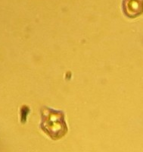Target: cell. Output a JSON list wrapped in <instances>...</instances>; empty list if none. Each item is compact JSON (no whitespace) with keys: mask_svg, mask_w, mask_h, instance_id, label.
<instances>
[{"mask_svg":"<svg viewBox=\"0 0 143 152\" xmlns=\"http://www.w3.org/2000/svg\"><path fill=\"white\" fill-rule=\"evenodd\" d=\"M65 114L61 110L43 107L41 109L40 129L53 140H58L67 132Z\"/></svg>","mask_w":143,"mask_h":152,"instance_id":"obj_1","label":"cell"},{"mask_svg":"<svg viewBox=\"0 0 143 152\" xmlns=\"http://www.w3.org/2000/svg\"><path fill=\"white\" fill-rule=\"evenodd\" d=\"M123 12L126 17L136 18L143 14V0H124Z\"/></svg>","mask_w":143,"mask_h":152,"instance_id":"obj_2","label":"cell"}]
</instances>
